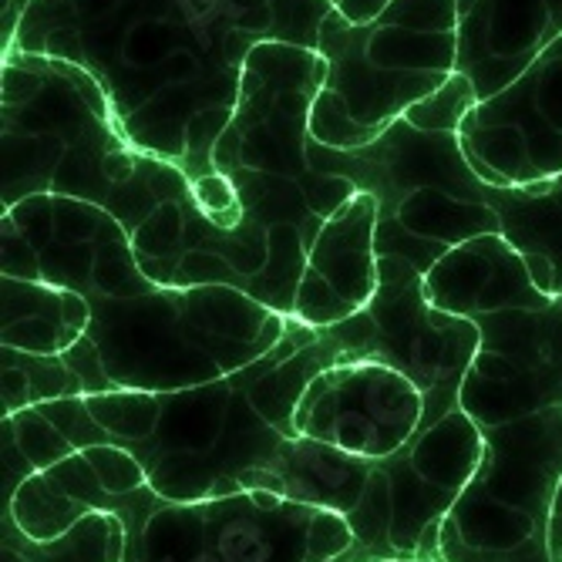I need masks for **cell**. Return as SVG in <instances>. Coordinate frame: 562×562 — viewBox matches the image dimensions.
I'll return each mask as SVG.
<instances>
[{
    "mask_svg": "<svg viewBox=\"0 0 562 562\" xmlns=\"http://www.w3.org/2000/svg\"><path fill=\"white\" fill-rule=\"evenodd\" d=\"M562 37V0H458V75L485 101Z\"/></svg>",
    "mask_w": 562,
    "mask_h": 562,
    "instance_id": "cell-14",
    "label": "cell"
},
{
    "mask_svg": "<svg viewBox=\"0 0 562 562\" xmlns=\"http://www.w3.org/2000/svg\"><path fill=\"white\" fill-rule=\"evenodd\" d=\"M0 428L11 431V438H14L21 458L31 465V472H47V469H55L58 462H65V458L75 454V445L55 425H50L37 407H27V412L4 418Z\"/></svg>",
    "mask_w": 562,
    "mask_h": 562,
    "instance_id": "cell-19",
    "label": "cell"
},
{
    "mask_svg": "<svg viewBox=\"0 0 562 562\" xmlns=\"http://www.w3.org/2000/svg\"><path fill=\"white\" fill-rule=\"evenodd\" d=\"M37 412L75 445V451H85V448H94V445H112V438L101 431V425L91 418L85 397L44 401V404H37Z\"/></svg>",
    "mask_w": 562,
    "mask_h": 562,
    "instance_id": "cell-22",
    "label": "cell"
},
{
    "mask_svg": "<svg viewBox=\"0 0 562 562\" xmlns=\"http://www.w3.org/2000/svg\"><path fill=\"white\" fill-rule=\"evenodd\" d=\"M317 50L327 78L311 135L330 148H361L458 75V0H391L364 24L334 11Z\"/></svg>",
    "mask_w": 562,
    "mask_h": 562,
    "instance_id": "cell-7",
    "label": "cell"
},
{
    "mask_svg": "<svg viewBox=\"0 0 562 562\" xmlns=\"http://www.w3.org/2000/svg\"><path fill=\"white\" fill-rule=\"evenodd\" d=\"M475 105H479V98H475L472 81L465 75H454L445 88H438L435 94L418 101L404 119L425 132H458Z\"/></svg>",
    "mask_w": 562,
    "mask_h": 562,
    "instance_id": "cell-20",
    "label": "cell"
},
{
    "mask_svg": "<svg viewBox=\"0 0 562 562\" xmlns=\"http://www.w3.org/2000/svg\"><path fill=\"white\" fill-rule=\"evenodd\" d=\"M311 166L368 192L378 202V260L401 257L422 277L462 243L498 233L488 182L465 159L458 132H425L397 119L361 148L311 138Z\"/></svg>",
    "mask_w": 562,
    "mask_h": 562,
    "instance_id": "cell-6",
    "label": "cell"
},
{
    "mask_svg": "<svg viewBox=\"0 0 562 562\" xmlns=\"http://www.w3.org/2000/svg\"><path fill=\"white\" fill-rule=\"evenodd\" d=\"M91 327V303L37 280L0 277V344L24 353H68Z\"/></svg>",
    "mask_w": 562,
    "mask_h": 562,
    "instance_id": "cell-16",
    "label": "cell"
},
{
    "mask_svg": "<svg viewBox=\"0 0 562 562\" xmlns=\"http://www.w3.org/2000/svg\"><path fill=\"white\" fill-rule=\"evenodd\" d=\"M344 364L327 327L290 321L286 337L257 364L223 381L169 394L109 391L85 397L91 418L128 448L148 488L166 502L195 505L239 495V479L270 469L296 435L303 391Z\"/></svg>",
    "mask_w": 562,
    "mask_h": 562,
    "instance_id": "cell-3",
    "label": "cell"
},
{
    "mask_svg": "<svg viewBox=\"0 0 562 562\" xmlns=\"http://www.w3.org/2000/svg\"><path fill=\"white\" fill-rule=\"evenodd\" d=\"M91 469L98 472L101 485H105L109 495H132L138 488H148V475L142 469L138 458L122 448V445H94L85 448Z\"/></svg>",
    "mask_w": 562,
    "mask_h": 562,
    "instance_id": "cell-21",
    "label": "cell"
},
{
    "mask_svg": "<svg viewBox=\"0 0 562 562\" xmlns=\"http://www.w3.org/2000/svg\"><path fill=\"white\" fill-rule=\"evenodd\" d=\"M465 159L488 186L522 189L562 179V37L458 128Z\"/></svg>",
    "mask_w": 562,
    "mask_h": 562,
    "instance_id": "cell-11",
    "label": "cell"
},
{
    "mask_svg": "<svg viewBox=\"0 0 562 562\" xmlns=\"http://www.w3.org/2000/svg\"><path fill=\"white\" fill-rule=\"evenodd\" d=\"M378 458H357L334 445L293 438L270 469H252L239 479L243 492H273L280 498L350 516L361 502Z\"/></svg>",
    "mask_w": 562,
    "mask_h": 562,
    "instance_id": "cell-15",
    "label": "cell"
},
{
    "mask_svg": "<svg viewBox=\"0 0 562 562\" xmlns=\"http://www.w3.org/2000/svg\"><path fill=\"white\" fill-rule=\"evenodd\" d=\"M330 14L327 0H31L4 55L78 65L135 148L199 182L216 176L252 47L317 50Z\"/></svg>",
    "mask_w": 562,
    "mask_h": 562,
    "instance_id": "cell-1",
    "label": "cell"
},
{
    "mask_svg": "<svg viewBox=\"0 0 562 562\" xmlns=\"http://www.w3.org/2000/svg\"><path fill=\"white\" fill-rule=\"evenodd\" d=\"M31 0H0V55L14 44V34H18V24L24 18Z\"/></svg>",
    "mask_w": 562,
    "mask_h": 562,
    "instance_id": "cell-24",
    "label": "cell"
},
{
    "mask_svg": "<svg viewBox=\"0 0 562 562\" xmlns=\"http://www.w3.org/2000/svg\"><path fill=\"white\" fill-rule=\"evenodd\" d=\"M387 562H441V559H387Z\"/></svg>",
    "mask_w": 562,
    "mask_h": 562,
    "instance_id": "cell-27",
    "label": "cell"
},
{
    "mask_svg": "<svg viewBox=\"0 0 562 562\" xmlns=\"http://www.w3.org/2000/svg\"><path fill=\"white\" fill-rule=\"evenodd\" d=\"M378 202L357 192L317 236L296 290L293 321L334 327L364 311L378 293Z\"/></svg>",
    "mask_w": 562,
    "mask_h": 562,
    "instance_id": "cell-13",
    "label": "cell"
},
{
    "mask_svg": "<svg viewBox=\"0 0 562 562\" xmlns=\"http://www.w3.org/2000/svg\"><path fill=\"white\" fill-rule=\"evenodd\" d=\"M485 192L502 239L522 257L532 283L549 296H562V182L522 189L488 186Z\"/></svg>",
    "mask_w": 562,
    "mask_h": 562,
    "instance_id": "cell-17",
    "label": "cell"
},
{
    "mask_svg": "<svg viewBox=\"0 0 562 562\" xmlns=\"http://www.w3.org/2000/svg\"><path fill=\"white\" fill-rule=\"evenodd\" d=\"M327 4L340 14V18H347V21H353V24H364V21H374L391 0H327Z\"/></svg>",
    "mask_w": 562,
    "mask_h": 562,
    "instance_id": "cell-23",
    "label": "cell"
},
{
    "mask_svg": "<svg viewBox=\"0 0 562 562\" xmlns=\"http://www.w3.org/2000/svg\"><path fill=\"white\" fill-rule=\"evenodd\" d=\"M347 361H381L407 374L438 425L462 407V384L479 353V327L428 300L425 277L401 257L378 260V293L361 314L327 327Z\"/></svg>",
    "mask_w": 562,
    "mask_h": 562,
    "instance_id": "cell-9",
    "label": "cell"
},
{
    "mask_svg": "<svg viewBox=\"0 0 562 562\" xmlns=\"http://www.w3.org/2000/svg\"><path fill=\"white\" fill-rule=\"evenodd\" d=\"M472 324L479 353L462 384V412L479 428L562 407V296L539 290Z\"/></svg>",
    "mask_w": 562,
    "mask_h": 562,
    "instance_id": "cell-10",
    "label": "cell"
},
{
    "mask_svg": "<svg viewBox=\"0 0 562 562\" xmlns=\"http://www.w3.org/2000/svg\"><path fill=\"white\" fill-rule=\"evenodd\" d=\"M88 334L61 353L85 397L169 394L223 381L267 357L290 330L236 286H151L138 296H85Z\"/></svg>",
    "mask_w": 562,
    "mask_h": 562,
    "instance_id": "cell-5",
    "label": "cell"
},
{
    "mask_svg": "<svg viewBox=\"0 0 562 562\" xmlns=\"http://www.w3.org/2000/svg\"><path fill=\"white\" fill-rule=\"evenodd\" d=\"M428 422L418 384L381 361L327 368L303 391L296 435L334 445L357 458H391L412 445Z\"/></svg>",
    "mask_w": 562,
    "mask_h": 562,
    "instance_id": "cell-12",
    "label": "cell"
},
{
    "mask_svg": "<svg viewBox=\"0 0 562 562\" xmlns=\"http://www.w3.org/2000/svg\"><path fill=\"white\" fill-rule=\"evenodd\" d=\"M0 387H4V418L37 407L44 401L61 397H85L75 371L65 364V357L47 353H24L0 347Z\"/></svg>",
    "mask_w": 562,
    "mask_h": 562,
    "instance_id": "cell-18",
    "label": "cell"
},
{
    "mask_svg": "<svg viewBox=\"0 0 562 562\" xmlns=\"http://www.w3.org/2000/svg\"><path fill=\"white\" fill-rule=\"evenodd\" d=\"M549 555L552 562H562V482L552 498V516H549Z\"/></svg>",
    "mask_w": 562,
    "mask_h": 562,
    "instance_id": "cell-25",
    "label": "cell"
},
{
    "mask_svg": "<svg viewBox=\"0 0 562 562\" xmlns=\"http://www.w3.org/2000/svg\"><path fill=\"white\" fill-rule=\"evenodd\" d=\"M324 78L321 50L252 47L236 115L213 151L243 220L236 229H216L192 192L172 260L151 277L159 286H236L293 321L306 257L324 226L357 195L353 182L311 166V115Z\"/></svg>",
    "mask_w": 562,
    "mask_h": 562,
    "instance_id": "cell-2",
    "label": "cell"
},
{
    "mask_svg": "<svg viewBox=\"0 0 562 562\" xmlns=\"http://www.w3.org/2000/svg\"><path fill=\"white\" fill-rule=\"evenodd\" d=\"M34 195L91 202L135 236L192 195V179L128 142L88 71L11 50L0 58V206Z\"/></svg>",
    "mask_w": 562,
    "mask_h": 562,
    "instance_id": "cell-4",
    "label": "cell"
},
{
    "mask_svg": "<svg viewBox=\"0 0 562 562\" xmlns=\"http://www.w3.org/2000/svg\"><path fill=\"white\" fill-rule=\"evenodd\" d=\"M559 182H562V179H559Z\"/></svg>",
    "mask_w": 562,
    "mask_h": 562,
    "instance_id": "cell-28",
    "label": "cell"
},
{
    "mask_svg": "<svg viewBox=\"0 0 562 562\" xmlns=\"http://www.w3.org/2000/svg\"><path fill=\"white\" fill-rule=\"evenodd\" d=\"M125 539V562H330L353 549L344 516L273 492L195 505L162 498Z\"/></svg>",
    "mask_w": 562,
    "mask_h": 562,
    "instance_id": "cell-8",
    "label": "cell"
},
{
    "mask_svg": "<svg viewBox=\"0 0 562 562\" xmlns=\"http://www.w3.org/2000/svg\"><path fill=\"white\" fill-rule=\"evenodd\" d=\"M0 562H34L21 546H14V542H4L0 546Z\"/></svg>",
    "mask_w": 562,
    "mask_h": 562,
    "instance_id": "cell-26",
    "label": "cell"
}]
</instances>
